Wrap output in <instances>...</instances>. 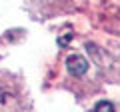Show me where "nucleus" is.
I'll use <instances>...</instances> for the list:
<instances>
[{
  "mask_svg": "<svg viewBox=\"0 0 120 112\" xmlns=\"http://www.w3.org/2000/svg\"><path fill=\"white\" fill-rule=\"evenodd\" d=\"M0 112H24L20 94L6 84H0Z\"/></svg>",
  "mask_w": 120,
  "mask_h": 112,
  "instance_id": "f257e3e1",
  "label": "nucleus"
},
{
  "mask_svg": "<svg viewBox=\"0 0 120 112\" xmlns=\"http://www.w3.org/2000/svg\"><path fill=\"white\" fill-rule=\"evenodd\" d=\"M66 66H68V72L72 74V76H82V74L86 72V68H88V62H86L80 54H72L68 60H66Z\"/></svg>",
  "mask_w": 120,
  "mask_h": 112,
  "instance_id": "f03ea898",
  "label": "nucleus"
},
{
  "mask_svg": "<svg viewBox=\"0 0 120 112\" xmlns=\"http://www.w3.org/2000/svg\"><path fill=\"white\" fill-rule=\"evenodd\" d=\"M94 112H114V106H112L110 102H98L96 104V108H94Z\"/></svg>",
  "mask_w": 120,
  "mask_h": 112,
  "instance_id": "7ed1b4c3",
  "label": "nucleus"
}]
</instances>
